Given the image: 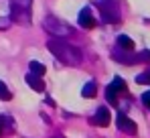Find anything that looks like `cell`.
Masks as SVG:
<instances>
[{"instance_id": "obj_6", "label": "cell", "mask_w": 150, "mask_h": 138, "mask_svg": "<svg viewBox=\"0 0 150 138\" xmlns=\"http://www.w3.org/2000/svg\"><path fill=\"white\" fill-rule=\"evenodd\" d=\"M118 128H120L124 134H136V132H138L136 122H134V120H130L124 112H120V114H118Z\"/></svg>"}, {"instance_id": "obj_8", "label": "cell", "mask_w": 150, "mask_h": 138, "mask_svg": "<svg viewBox=\"0 0 150 138\" xmlns=\"http://www.w3.org/2000/svg\"><path fill=\"white\" fill-rule=\"evenodd\" d=\"M114 59H118L120 63L124 65H132V63H138L134 55H130V51H122V49H116L114 51Z\"/></svg>"}, {"instance_id": "obj_20", "label": "cell", "mask_w": 150, "mask_h": 138, "mask_svg": "<svg viewBox=\"0 0 150 138\" xmlns=\"http://www.w3.org/2000/svg\"><path fill=\"white\" fill-rule=\"evenodd\" d=\"M148 108H150V104H148Z\"/></svg>"}, {"instance_id": "obj_13", "label": "cell", "mask_w": 150, "mask_h": 138, "mask_svg": "<svg viewBox=\"0 0 150 138\" xmlns=\"http://www.w3.org/2000/svg\"><path fill=\"white\" fill-rule=\"evenodd\" d=\"M81 95L87 97V100H91V97L96 95V81H87V83L83 85V90H81Z\"/></svg>"}, {"instance_id": "obj_15", "label": "cell", "mask_w": 150, "mask_h": 138, "mask_svg": "<svg viewBox=\"0 0 150 138\" xmlns=\"http://www.w3.org/2000/svg\"><path fill=\"white\" fill-rule=\"evenodd\" d=\"M0 100H4V102H10V100H12V93L6 87L4 81H0Z\"/></svg>"}, {"instance_id": "obj_19", "label": "cell", "mask_w": 150, "mask_h": 138, "mask_svg": "<svg viewBox=\"0 0 150 138\" xmlns=\"http://www.w3.org/2000/svg\"><path fill=\"white\" fill-rule=\"evenodd\" d=\"M0 134H2V124H0Z\"/></svg>"}, {"instance_id": "obj_4", "label": "cell", "mask_w": 150, "mask_h": 138, "mask_svg": "<svg viewBox=\"0 0 150 138\" xmlns=\"http://www.w3.org/2000/svg\"><path fill=\"white\" fill-rule=\"evenodd\" d=\"M100 4V12H101V21L103 23H118L120 21V6L118 0H98Z\"/></svg>"}, {"instance_id": "obj_2", "label": "cell", "mask_w": 150, "mask_h": 138, "mask_svg": "<svg viewBox=\"0 0 150 138\" xmlns=\"http://www.w3.org/2000/svg\"><path fill=\"white\" fill-rule=\"evenodd\" d=\"M43 28L49 33L51 37H55V39H63V37H69L73 33V28L69 24L65 21H61V18H57V16H47L43 21Z\"/></svg>"}, {"instance_id": "obj_11", "label": "cell", "mask_w": 150, "mask_h": 138, "mask_svg": "<svg viewBox=\"0 0 150 138\" xmlns=\"http://www.w3.org/2000/svg\"><path fill=\"white\" fill-rule=\"evenodd\" d=\"M28 69H30V73L37 75V77H43V75L47 73V67H45L43 63H39V61H30V63H28Z\"/></svg>"}, {"instance_id": "obj_5", "label": "cell", "mask_w": 150, "mask_h": 138, "mask_svg": "<svg viewBox=\"0 0 150 138\" xmlns=\"http://www.w3.org/2000/svg\"><path fill=\"white\" fill-rule=\"evenodd\" d=\"M77 23H79V26H83V28H93V26L98 24V21L93 18V12H91V8L87 6V8H81V10H79Z\"/></svg>"}, {"instance_id": "obj_3", "label": "cell", "mask_w": 150, "mask_h": 138, "mask_svg": "<svg viewBox=\"0 0 150 138\" xmlns=\"http://www.w3.org/2000/svg\"><path fill=\"white\" fill-rule=\"evenodd\" d=\"M30 4H33V0H14L10 4V18L14 23H28L30 21Z\"/></svg>"}, {"instance_id": "obj_7", "label": "cell", "mask_w": 150, "mask_h": 138, "mask_svg": "<svg viewBox=\"0 0 150 138\" xmlns=\"http://www.w3.org/2000/svg\"><path fill=\"white\" fill-rule=\"evenodd\" d=\"M110 120H112L110 110H108L105 106H100L98 112H96V118H93V124H96V126H101V128H105V126L110 124Z\"/></svg>"}, {"instance_id": "obj_18", "label": "cell", "mask_w": 150, "mask_h": 138, "mask_svg": "<svg viewBox=\"0 0 150 138\" xmlns=\"http://www.w3.org/2000/svg\"><path fill=\"white\" fill-rule=\"evenodd\" d=\"M142 102H144L146 106L150 104V90H148V92H144V93H142Z\"/></svg>"}, {"instance_id": "obj_9", "label": "cell", "mask_w": 150, "mask_h": 138, "mask_svg": "<svg viewBox=\"0 0 150 138\" xmlns=\"http://www.w3.org/2000/svg\"><path fill=\"white\" fill-rule=\"evenodd\" d=\"M26 83L33 87V90H37V92H45V81L41 79V77H37V75H33V73H28L25 77Z\"/></svg>"}, {"instance_id": "obj_14", "label": "cell", "mask_w": 150, "mask_h": 138, "mask_svg": "<svg viewBox=\"0 0 150 138\" xmlns=\"http://www.w3.org/2000/svg\"><path fill=\"white\" fill-rule=\"evenodd\" d=\"M105 100H108V102H110L112 106H118V93L114 92V90H112L110 85L105 87Z\"/></svg>"}, {"instance_id": "obj_17", "label": "cell", "mask_w": 150, "mask_h": 138, "mask_svg": "<svg viewBox=\"0 0 150 138\" xmlns=\"http://www.w3.org/2000/svg\"><path fill=\"white\" fill-rule=\"evenodd\" d=\"M136 61H150V51H142L136 55Z\"/></svg>"}, {"instance_id": "obj_10", "label": "cell", "mask_w": 150, "mask_h": 138, "mask_svg": "<svg viewBox=\"0 0 150 138\" xmlns=\"http://www.w3.org/2000/svg\"><path fill=\"white\" fill-rule=\"evenodd\" d=\"M116 43H118V49H122V51H130V53L134 51V41L128 35H120Z\"/></svg>"}, {"instance_id": "obj_1", "label": "cell", "mask_w": 150, "mask_h": 138, "mask_svg": "<svg viewBox=\"0 0 150 138\" xmlns=\"http://www.w3.org/2000/svg\"><path fill=\"white\" fill-rule=\"evenodd\" d=\"M47 49H49L51 53L63 63V65H71V67H77V65H81V61H83V53L73 45H67L63 39H55V37H51L49 41H47Z\"/></svg>"}, {"instance_id": "obj_12", "label": "cell", "mask_w": 150, "mask_h": 138, "mask_svg": "<svg viewBox=\"0 0 150 138\" xmlns=\"http://www.w3.org/2000/svg\"><path fill=\"white\" fill-rule=\"evenodd\" d=\"M110 87H112L116 93H126V81L122 79V77H118V75H116V79L110 83Z\"/></svg>"}, {"instance_id": "obj_16", "label": "cell", "mask_w": 150, "mask_h": 138, "mask_svg": "<svg viewBox=\"0 0 150 138\" xmlns=\"http://www.w3.org/2000/svg\"><path fill=\"white\" fill-rule=\"evenodd\" d=\"M136 83H140V85H150V69H146L144 73H140L138 77H136Z\"/></svg>"}]
</instances>
